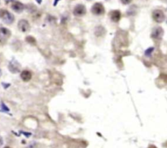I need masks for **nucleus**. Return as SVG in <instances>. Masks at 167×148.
Listing matches in <instances>:
<instances>
[{
    "instance_id": "obj_18",
    "label": "nucleus",
    "mask_w": 167,
    "mask_h": 148,
    "mask_svg": "<svg viewBox=\"0 0 167 148\" xmlns=\"http://www.w3.org/2000/svg\"><path fill=\"white\" fill-rule=\"evenodd\" d=\"M163 1H165V2H167V0H163Z\"/></svg>"
},
{
    "instance_id": "obj_19",
    "label": "nucleus",
    "mask_w": 167,
    "mask_h": 148,
    "mask_svg": "<svg viewBox=\"0 0 167 148\" xmlns=\"http://www.w3.org/2000/svg\"><path fill=\"white\" fill-rule=\"evenodd\" d=\"M87 1H91V0H87Z\"/></svg>"
},
{
    "instance_id": "obj_17",
    "label": "nucleus",
    "mask_w": 167,
    "mask_h": 148,
    "mask_svg": "<svg viewBox=\"0 0 167 148\" xmlns=\"http://www.w3.org/2000/svg\"><path fill=\"white\" fill-rule=\"evenodd\" d=\"M4 148H11V147H9V146H6V147H4Z\"/></svg>"
},
{
    "instance_id": "obj_10",
    "label": "nucleus",
    "mask_w": 167,
    "mask_h": 148,
    "mask_svg": "<svg viewBox=\"0 0 167 148\" xmlns=\"http://www.w3.org/2000/svg\"><path fill=\"white\" fill-rule=\"evenodd\" d=\"M21 77L24 81H29L32 78V73L30 71H28V70H25V71L21 72Z\"/></svg>"
},
{
    "instance_id": "obj_13",
    "label": "nucleus",
    "mask_w": 167,
    "mask_h": 148,
    "mask_svg": "<svg viewBox=\"0 0 167 148\" xmlns=\"http://www.w3.org/2000/svg\"><path fill=\"white\" fill-rule=\"evenodd\" d=\"M2 143H3V140H2V138L1 137H0V146H2Z\"/></svg>"
},
{
    "instance_id": "obj_12",
    "label": "nucleus",
    "mask_w": 167,
    "mask_h": 148,
    "mask_svg": "<svg viewBox=\"0 0 167 148\" xmlns=\"http://www.w3.org/2000/svg\"><path fill=\"white\" fill-rule=\"evenodd\" d=\"M122 1V2L123 4H129V3H131V2H132V0H121Z\"/></svg>"
},
{
    "instance_id": "obj_16",
    "label": "nucleus",
    "mask_w": 167,
    "mask_h": 148,
    "mask_svg": "<svg viewBox=\"0 0 167 148\" xmlns=\"http://www.w3.org/2000/svg\"><path fill=\"white\" fill-rule=\"evenodd\" d=\"M149 148H157V147H155V146H150V147H149Z\"/></svg>"
},
{
    "instance_id": "obj_14",
    "label": "nucleus",
    "mask_w": 167,
    "mask_h": 148,
    "mask_svg": "<svg viewBox=\"0 0 167 148\" xmlns=\"http://www.w3.org/2000/svg\"><path fill=\"white\" fill-rule=\"evenodd\" d=\"M6 2H13V1H15V0H4Z\"/></svg>"
},
{
    "instance_id": "obj_1",
    "label": "nucleus",
    "mask_w": 167,
    "mask_h": 148,
    "mask_svg": "<svg viewBox=\"0 0 167 148\" xmlns=\"http://www.w3.org/2000/svg\"><path fill=\"white\" fill-rule=\"evenodd\" d=\"M0 18L2 20L4 23L7 24V25L12 24L15 20L14 16L7 10H0Z\"/></svg>"
},
{
    "instance_id": "obj_8",
    "label": "nucleus",
    "mask_w": 167,
    "mask_h": 148,
    "mask_svg": "<svg viewBox=\"0 0 167 148\" xmlns=\"http://www.w3.org/2000/svg\"><path fill=\"white\" fill-rule=\"evenodd\" d=\"M24 8H25V6H24L23 3H21V2H18V1L13 2L12 4V9L15 11L16 12H21L24 10Z\"/></svg>"
},
{
    "instance_id": "obj_15",
    "label": "nucleus",
    "mask_w": 167,
    "mask_h": 148,
    "mask_svg": "<svg viewBox=\"0 0 167 148\" xmlns=\"http://www.w3.org/2000/svg\"><path fill=\"white\" fill-rule=\"evenodd\" d=\"M36 1L38 2V3H40L41 2V0H36Z\"/></svg>"
},
{
    "instance_id": "obj_5",
    "label": "nucleus",
    "mask_w": 167,
    "mask_h": 148,
    "mask_svg": "<svg viewBox=\"0 0 167 148\" xmlns=\"http://www.w3.org/2000/svg\"><path fill=\"white\" fill-rule=\"evenodd\" d=\"M87 12L86 7L83 4H78L74 9V15L76 16H83Z\"/></svg>"
},
{
    "instance_id": "obj_2",
    "label": "nucleus",
    "mask_w": 167,
    "mask_h": 148,
    "mask_svg": "<svg viewBox=\"0 0 167 148\" xmlns=\"http://www.w3.org/2000/svg\"><path fill=\"white\" fill-rule=\"evenodd\" d=\"M91 12L95 16H101L104 13V7L100 2H96L91 7Z\"/></svg>"
},
{
    "instance_id": "obj_4",
    "label": "nucleus",
    "mask_w": 167,
    "mask_h": 148,
    "mask_svg": "<svg viewBox=\"0 0 167 148\" xmlns=\"http://www.w3.org/2000/svg\"><path fill=\"white\" fill-rule=\"evenodd\" d=\"M163 34H164V31H163L162 28L156 27L152 30L151 37L155 40H161L163 36Z\"/></svg>"
},
{
    "instance_id": "obj_3",
    "label": "nucleus",
    "mask_w": 167,
    "mask_h": 148,
    "mask_svg": "<svg viewBox=\"0 0 167 148\" xmlns=\"http://www.w3.org/2000/svg\"><path fill=\"white\" fill-rule=\"evenodd\" d=\"M152 18L157 23H161V22L165 21V16L162 11L157 9V10L153 11V12H152Z\"/></svg>"
},
{
    "instance_id": "obj_6",
    "label": "nucleus",
    "mask_w": 167,
    "mask_h": 148,
    "mask_svg": "<svg viewBox=\"0 0 167 148\" xmlns=\"http://www.w3.org/2000/svg\"><path fill=\"white\" fill-rule=\"evenodd\" d=\"M11 36V31L6 28L0 29V42H5Z\"/></svg>"
},
{
    "instance_id": "obj_20",
    "label": "nucleus",
    "mask_w": 167,
    "mask_h": 148,
    "mask_svg": "<svg viewBox=\"0 0 167 148\" xmlns=\"http://www.w3.org/2000/svg\"><path fill=\"white\" fill-rule=\"evenodd\" d=\"M106 1H108V0H106Z\"/></svg>"
},
{
    "instance_id": "obj_9",
    "label": "nucleus",
    "mask_w": 167,
    "mask_h": 148,
    "mask_svg": "<svg viewBox=\"0 0 167 148\" xmlns=\"http://www.w3.org/2000/svg\"><path fill=\"white\" fill-rule=\"evenodd\" d=\"M109 17L113 22H118L121 19V12L117 10L112 11L109 12Z\"/></svg>"
},
{
    "instance_id": "obj_7",
    "label": "nucleus",
    "mask_w": 167,
    "mask_h": 148,
    "mask_svg": "<svg viewBox=\"0 0 167 148\" xmlns=\"http://www.w3.org/2000/svg\"><path fill=\"white\" fill-rule=\"evenodd\" d=\"M18 29L21 30V32H28L30 29V23L28 22L26 20H21L18 22Z\"/></svg>"
},
{
    "instance_id": "obj_11",
    "label": "nucleus",
    "mask_w": 167,
    "mask_h": 148,
    "mask_svg": "<svg viewBox=\"0 0 167 148\" xmlns=\"http://www.w3.org/2000/svg\"><path fill=\"white\" fill-rule=\"evenodd\" d=\"M9 69L11 70V72H17L20 69V65L17 61H12L9 64Z\"/></svg>"
}]
</instances>
